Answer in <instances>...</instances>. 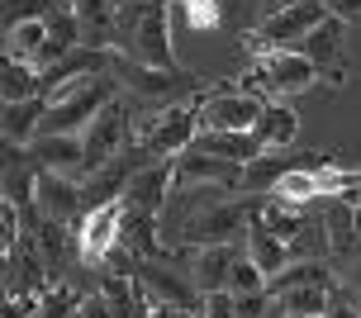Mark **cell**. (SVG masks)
I'll list each match as a JSON object with an SVG mask.
<instances>
[{"label":"cell","instance_id":"cell-38","mask_svg":"<svg viewBox=\"0 0 361 318\" xmlns=\"http://www.w3.org/2000/svg\"><path fill=\"white\" fill-rule=\"evenodd\" d=\"M357 233H361V204H357Z\"/></svg>","mask_w":361,"mask_h":318},{"label":"cell","instance_id":"cell-8","mask_svg":"<svg viewBox=\"0 0 361 318\" xmlns=\"http://www.w3.org/2000/svg\"><path fill=\"white\" fill-rule=\"evenodd\" d=\"M128 200H109V204H90V214L81 219V238H76V257L81 266H105L109 252L124 238Z\"/></svg>","mask_w":361,"mask_h":318},{"label":"cell","instance_id":"cell-16","mask_svg":"<svg viewBox=\"0 0 361 318\" xmlns=\"http://www.w3.org/2000/svg\"><path fill=\"white\" fill-rule=\"evenodd\" d=\"M233 243H209V247H195L190 257V281H195L200 295H224L228 290V271H233Z\"/></svg>","mask_w":361,"mask_h":318},{"label":"cell","instance_id":"cell-29","mask_svg":"<svg viewBox=\"0 0 361 318\" xmlns=\"http://www.w3.org/2000/svg\"><path fill=\"white\" fill-rule=\"evenodd\" d=\"M228 295H267V271H262L247 252H238V257H233V271H228Z\"/></svg>","mask_w":361,"mask_h":318},{"label":"cell","instance_id":"cell-24","mask_svg":"<svg viewBox=\"0 0 361 318\" xmlns=\"http://www.w3.org/2000/svg\"><path fill=\"white\" fill-rule=\"evenodd\" d=\"M43 95V71L34 62H10L5 57V76H0V100L19 105V100H38Z\"/></svg>","mask_w":361,"mask_h":318},{"label":"cell","instance_id":"cell-40","mask_svg":"<svg viewBox=\"0 0 361 318\" xmlns=\"http://www.w3.org/2000/svg\"><path fill=\"white\" fill-rule=\"evenodd\" d=\"M286 318H309V314H286Z\"/></svg>","mask_w":361,"mask_h":318},{"label":"cell","instance_id":"cell-28","mask_svg":"<svg viewBox=\"0 0 361 318\" xmlns=\"http://www.w3.org/2000/svg\"><path fill=\"white\" fill-rule=\"evenodd\" d=\"M34 247H38V257L48 262V271L67 266V233H62L57 219H43V224L34 228Z\"/></svg>","mask_w":361,"mask_h":318},{"label":"cell","instance_id":"cell-30","mask_svg":"<svg viewBox=\"0 0 361 318\" xmlns=\"http://www.w3.org/2000/svg\"><path fill=\"white\" fill-rule=\"evenodd\" d=\"M180 15H185V29H195V34H209L224 24V10H219V0H176Z\"/></svg>","mask_w":361,"mask_h":318},{"label":"cell","instance_id":"cell-26","mask_svg":"<svg viewBox=\"0 0 361 318\" xmlns=\"http://www.w3.org/2000/svg\"><path fill=\"white\" fill-rule=\"evenodd\" d=\"M271 195H276V200H286V204H300V209H305V204H314V200L324 195V185H319V171H295V166H290L286 176L271 185Z\"/></svg>","mask_w":361,"mask_h":318},{"label":"cell","instance_id":"cell-18","mask_svg":"<svg viewBox=\"0 0 361 318\" xmlns=\"http://www.w3.org/2000/svg\"><path fill=\"white\" fill-rule=\"evenodd\" d=\"M72 10H76V24H81V43H90V48L114 43V24H119L114 0H72Z\"/></svg>","mask_w":361,"mask_h":318},{"label":"cell","instance_id":"cell-15","mask_svg":"<svg viewBox=\"0 0 361 318\" xmlns=\"http://www.w3.org/2000/svg\"><path fill=\"white\" fill-rule=\"evenodd\" d=\"M343 38H347L343 15H328L324 24L305 38V57L319 67V76H328V81H343Z\"/></svg>","mask_w":361,"mask_h":318},{"label":"cell","instance_id":"cell-3","mask_svg":"<svg viewBox=\"0 0 361 318\" xmlns=\"http://www.w3.org/2000/svg\"><path fill=\"white\" fill-rule=\"evenodd\" d=\"M114 81L128 90V95H138L143 105H176V100H185L190 90H195V81L185 76L180 67H143V62H133V57L114 53Z\"/></svg>","mask_w":361,"mask_h":318},{"label":"cell","instance_id":"cell-20","mask_svg":"<svg viewBox=\"0 0 361 318\" xmlns=\"http://www.w3.org/2000/svg\"><path fill=\"white\" fill-rule=\"evenodd\" d=\"M247 257L267 271V281H271V276H281V271L290 266L295 252H290V243H286V238H276L262 219H252V224H247Z\"/></svg>","mask_w":361,"mask_h":318},{"label":"cell","instance_id":"cell-1","mask_svg":"<svg viewBox=\"0 0 361 318\" xmlns=\"http://www.w3.org/2000/svg\"><path fill=\"white\" fill-rule=\"evenodd\" d=\"M114 53L143 67H176L171 53V0H128L114 24Z\"/></svg>","mask_w":361,"mask_h":318},{"label":"cell","instance_id":"cell-11","mask_svg":"<svg viewBox=\"0 0 361 318\" xmlns=\"http://www.w3.org/2000/svg\"><path fill=\"white\" fill-rule=\"evenodd\" d=\"M138 285H143L147 300L166 304V309H190V314L204 309V295L195 290V281H185L180 271H171L162 262H138Z\"/></svg>","mask_w":361,"mask_h":318},{"label":"cell","instance_id":"cell-4","mask_svg":"<svg viewBox=\"0 0 361 318\" xmlns=\"http://www.w3.org/2000/svg\"><path fill=\"white\" fill-rule=\"evenodd\" d=\"M333 15L324 0H300V5H290L281 15H267L262 19V29L247 34V48L252 53H267V48H305V38Z\"/></svg>","mask_w":361,"mask_h":318},{"label":"cell","instance_id":"cell-25","mask_svg":"<svg viewBox=\"0 0 361 318\" xmlns=\"http://www.w3.org/2000/svg\"><path fill=\"white\" fill-rule=\"evenodd\" d=\"M324 228H328V247L333 252H352V243H357V204H347V200H333L324 214Z\"/></svg>","mask_w":361,"mask_h":318},{"label":"cell","instance_id":"cell-37","mask_svg":"<svg viewBox=\"0 0 361 318\" xmlns=\"http://www.w3.org/2000/svg\"><path fill=\"white\" fill-rule=\"evenodd\" d=\"M347 290L361 300V262H352V271H347Z\"/></svg>","mask_w":361,"mask_h":318},{"label":"cell","instance_id":"cell-31","mask_svg":"<svg viewBox=\"0 0 361 318\" xmlns=\"http://www.w3.org/2000/svg\"><path fill=\"white\" fill-rule=\"evenodd\" d=\"M76 304L81 300H72V290L67 285H48V295L38 300V318H76Z\"/></svg>","mask_w":361,"mask_h":318},{"label":"cell","instance_id":"cell-27","mask_svg":"<svg viewBox=\"0 0 361 318\" xmlns=\"http://www.w3.org/2000/svg\"><path fill=\"white\" fill-rule=\"evenodd\" d=\"M286 314H309V318H328L333 309V285H300V290H290L286 300H276Z\"/></svg>","mask_w":361,"mask_h":318},{"label":"cell","instance_id":"cell-19","mask_svg":"<svg viewBox=\"0 0 361 318\" xmlns=\"http://www.w3.org/2000/svg\"><path fill=\"white\" fill-rule=\"evenodd\" d=\"M81 48V24H76V10L72 5H57L53 15H48V43H43V57H38V71L62 62L67 53Z\"/></svg>","mask_w":361,"mask_h":318},{"label":"cell","instance_id":"cell-39","mask_svg":"<svg viewBox=\"0 0 361 318\" xmlns=\"http://www.w3.org/2000/svg\"><path fill=\"white\" fill-rule=\"evenodd\" d=\"M124 5H128V0H114V10H124Z\"/></svg>","mask_w":361,"mask_h":318},{"label":"cell","instance_id":"cell-6","mask_svg":"<svg viewBox=\"0 0 361 318\" xmlns=\"http://www.w3.org/2000/svg\"><path fill=\"white\" fill-rule=\"evenodd\" d=\"M267 100L252 90H204L200 95V128L209 133H252Z\"/></svg>","mask_w":361,"mask_h":318},{"label":"cell","instance_id":"cell-32","mask_svg":"<svg viewBox=\"0 0 361 318\" xmlns=\"http://www.w3.org/2000/svg\"><path fill=\"white\" fill-rule=\"evenodd\" d=\"M57 10V0H5V29L24 24V19H48Z\"/></svg>","mask_w":361,"mask_h":318},{"label":"cell","instance_id":"cell-12","mask_svg":"<svg viewBox=\"0 0 361 318\" xmlns=\"http://www.w3.org/2000/svg\"><path fill=\"white\" fill-rule=\"evenodd\" d=\"M81 181L76 176H62V171H48L38 166V181H34V209L43 219H57V224H72L76 209H81Z\"/></svg>","mask_w":361,"mask_h":318},{"label":"cell","instance_id":"cell-2","mask_svg":"<svg viewBox=\"0 0 361 318\" xmlns=\"http://www.w3.org/2000/svg\"><path fill=\"white\" fill-rule=\"evenodd\" d=\"M319 81V67L305 57V48H267L257 53L252 71H247V90L262 95V100H286V95H300Z\"/></svg>","mask_w":361,"mask_h":318},{"label":"cell","instance_id":"cell-41","mask_svg":"<svg viewBox=\"0 0 361 318\" xmlns=\"http://www.w3.org/2000/svg\"><path fill=\"white\" fill-rule=\"evenodd\" d=\"M57 5H72V0H57Z\"/></svg>","mask_w":361,"mask_h":318},{"label":"cell","instance_id":"cell-33","mask_svg":"<svg viewBox=\"0 0 361 318\" xmlns=\"http://www.w3.org/2000/svg\"><path fill=\"white\" fill-rule=\"evenodd\" d=\"M0 247H5V257H15V252H19V204H15V200L0 204Z\"/></svg>","mask_w":361,"mask_h":318},{"label":"cell","instance_id":"cell-36","mask_svg":"<svg viewBox=\"0 0 361 318\" xmlns=\"http://www.w3.org/2000/svg\"><path fill=\"white\" fill-rule=\"evenodd\" d=\"M257 5H262V15H281V10L300 5V0H257Z\"/></svg>","mask_w":361,"mask_h":318},{"label":"cell","instance_id":"cell-14","mask_svg":"<svg viewBox=\"0 0 361 318\" xmlns=\"http://www.w3.org/2000/svg\"><path fill=\"white\" fill-rule=\"evenodd\" d=\"M29 152H34V161L48 166V171L86 181V138H81V133H38V138L29 142Z\"/></svg>","mask_w":361,"mask_h":318},{"label":"cell","instance_id":"cell-23","mask_svg":"<svg viewBox=\"0 0 361 318\" xmlns=\"http://www.w3.org/2000/svg\"><path fill=\"white\" fill-rule=\"evenodd\" d=\"M43 43H48V19H24V24H10L5 29V57L10 62H34L38 67Z\"/></svg>","mask_w":361,"mask_h":318},{"label":"cell","instance_id":"cell-9","mask_svg":"<svg viewBox=\"0 0 361 318\" xmlns=\"http://www.w3.org/2000/svg\"><path fill=\"white\" fill-rule=\"evenodd\" d=\"M243 181H247V166L209 157L200 147L176 157V190H243Z\"/></svg>","mask_w":361,"mask_h":318},{"label":"cell","instance_id":"cell-21","mask_svg":"<svg viewBox=\"0 0 361 318\" xmlns=\"http://www.w3.org/2000/svg\"><path fill=\"white\" fill-rule=\"evenodd\" d=\"M43 114H48V100L38 95V100H19V105H5L0 114V128H5V142H34L43 133Z\"/></svg>","mask_w":361,"mask_h":318},{"label":"cell","instance_id":"cell-35","mask_svg":"<svg viewBox=\"0 0 361 318\" xmlns=\"http://www.w3.org/2000/svg\"><path fill=\"white\" fill-rule=\"evenodd\" d=\"M333 15H343V19H357L361 15V0H324Z\"/></svg>","mask_w":361,"mask_h":318},{"label":"cell","instance_id":"cell-42","mask_svg":"<svg viewBox=\"0 0 361 318\" xmlns=\"http://www.w3.org/2000/svg\"><path fill=\"white\" fill-rule=\"evenodd\" d=\"M357 318H361V304H357Z\"/></svg>","mask_w":361,"mask_h":318},{"label":"cell","instance_id":"cell-7","mask_svg":"<svg viewBox=\"0 0 361 318\" xmlns=\"http://www.w3.org/2000/svg\"><path fill=\"white\" fill-rule=\"evenodd\" d=\"M81 138H86V176H90L95 166L124 157V147L133 142V109H128L124 100H109V105L90 119V128Z\"/></svg>","mask_w":361,"mask_h":318},{"label":"cell","instance_id":"cell-5","mask_svg":"<svg viewBox=\"0 0 361 318\" xmlns=\"http://www.w3.org/2000/svg\"><path fill=\"white\" fill-rule=\"evenodd\" d=\"M200 138V105H162L157 109V119H152V133L138 142V152L143 161H166V157H180V152H190V142Z\"/></svg>","mask_w":361,"mask_h":318},{"label":"cell","instance_id":"cell-34","mask_svg":"<svg viewBox=\"0 0 361 318\" xmlns=\"http://www.w3.org/2000/svg\"><path fill=\"white\" fill-rule=\"evenodd\" d=\"M76 318H114V309H109L105 295H86V300L76 304Z\"/></svg>","mask_w":361,"mask_h":318},{"label":"cell","instance_id":"cell-10","mask_svg":"<svg viewBox=\"0 0 361 318\" xmlns=\"http://www.w3.org/2000/svg\"><path fill=\"white\" fill-rule=\"evenodd\" d=\"M171 195H176V157L166 161H143L138 171H133V181H128V209L133 214H152V219H162L166 204H171Z\"/></svg>","mask_w":361,"mask_h":318},{"label":"cell","instance_id":"cell-17","mask_svg":"<svg viewBox=\"0 0 361 318\" xmlns=\"http://www.w3.org/2000/svg\"><path fill=\"white\" fill-rule=\"evenodd\" d=\"M252 138L262 152H281V147H290V142L300 138V114L286 105V100H267V109H262V119H257Z\"/></svg>","mask_w":361,"mask_h":318},{"label":"cell","instance_id":"cell-22","mask_svg":"<svg viewBox=\"0 0 361 318\" xmlns=\"http://www.w3.org/2000/svg\"><path fill=\"white\" fill-rule=\"evenodd\" d=\"M200 152H209V157H224V161H238V166H247V161L262 157V147H257L252 133H209V128H200V138L190 142Z\"/></svg>","mask_w":361,"mask_h":318},{"label":"cell","instance_id":"cell-13","mask_svg":"<svg viewBox=\"0 0 361 318\" xmlns=\"http://www.w3.org/2000/svg\"><path fill=\"white\" fill-rule=\"evenodd\" d=\"M257 209H247V204H209V209L200 214V219H190V228L180 233V243H195V247H209V243H233V233L243 228V224H252Z\"/></svg>","mask_w":361,"mask_h":318}]
</instances>
